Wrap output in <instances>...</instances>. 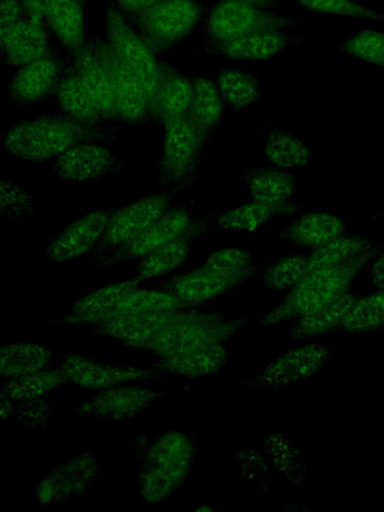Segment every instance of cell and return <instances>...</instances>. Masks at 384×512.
<instances>
[{
	"mask_svg": "<svg viewBox=\"0 0 384 512\" xmlns=\"http://www.w3.org/2000/svg\"><path fill=\"white\" fill-rule=\"evenodd\" d=\"M86 37L110 79L119 121L130 125L150 123L149 102L138 78L92 26Z\"/></svg>",
	"mask_w": 384,
	"mask_h": 512,
	"instance_id": "30bf717a",
	"label": "cell"
},
{
	"mask_svg": "<svg viewBox=\"0 0 384 512\" xmlns=\"http://www.w3.org/2000/svg\"><path fill=\"white\" fill-rule=\"evenodd\" d=\"M227 359L224 344H208L158 356L151 366L165 374L199 378L220 371L226 365Z\"/></svg>",
	"mask_w": 384,
	"mask_h": 512,
	"instance_id": "4316f807",
	"label": "cell"
},
{
	"mask_svg": "<svg viewBox=\"0 0 384 512\" xmlns=\"http://www.w3.org/2000/svg\"><path fill=\"white\" fill-rule=\"evenodd\" d=\"M213 81L223 101L237 113L257 105L263 95L259 77L245 70H220Z\"/></svg>",
	"mask_w": 384,
	"mask_h": 512,
	"instance_id": "8d00e7d4",
	"label": "cell"
},
{
	"mask_svg": "<svg viewBox=\"0 0 384 512\" xmlns=\"http://www.w3.org/2000/svg\"><path fill=\"white\" fill-rule=\"evenodd\" d=\"M304 22L303 17L267 12L244 2L217 0L204 18L201 39L203 44H215L253 33L292 28Z\"/></svg>",
	"mask_w": 384,
	"mask_h": 512,
	"instance_id": "52a82bcc",
	"label": "cell"
},
{
	"mask_svg": "<svg viewBox=\"0 0 384 512\" xmlns=\"http://www.w3.org/2000/svg\"><path fill=\"white\" fill-rule=\"evenodd\" d=\"M69 57L57 45L44 56L22 65L9 81L6 101L24 107L55 94Z\"/></svg>",
	"mask_w": 384,
	"mask_h": 512,
	"instance_id": "4fadbf2b",
	"label": "cell"
},
{
	"mask_svg": "<svg viewBox=\"0 0 384 512\" xmlns=\"http://www.w3.org/2000/svg\"><path fill=\"white\" fill-rule=\"evenodd\" d=\"M197 178H191L179 185L166 187L149 196L121 204L100 240L85 256L84 264L94 265L114 249L133 239L160 217L170 207L176 195L190 187Z\"/></svg>",
	"mask_w": 384,
	"mask_h": 512,
	"instance_id": "8992f818",
	"label": "cell"
},
{
	"mask_svg": "<svg viewBox=\"0 0 384 512\" xmlns=\"http://www.w3.org/2000/svg\"><path fill=\"white\" fill-rule=\"evenodd\" d=\"M45 19L58 43L72 55L85 40L83 0H42Z\"/></svg>",
	"mask_w": 384,
	"mask_h": 512,
	"instance_id": "f1b7e54d",
	"label": "cell"
},
{
	"mask_svg": "<svg viewBox=\"0 0 384 512\" xmlns=\"http://www.w3.org/2000/svg\"><path fill=\"white\" fill-rule=\"evenodd\" d=\"M217 216L216 212H211L196 219L185 232L143 257L137 266L136 278L142 282L181 266L189 257L196 241L210 230Z\"/></svg>",
	"mask_w": 384,
	"mask_h": 512,
	"instance_id": "603a6c76",
	"label": "cell"
},
{
	"mask_svg": "<svg viewBox=\"0 0 384 512\" xmlns=\"http://www.w3.org/2000/svg\"><path fill=\"white\" fill-rule=\"evenodd\" d=\"M255 264L251 252L238 248H225L210 254L201 265L220 272L238 273Z\"/></svg>",
	"mask_w": 384,
	"mask_h": 512,
	"instance_id": "bcb514c9",
	"label": "cell"
},
{
	"mask_svg": "<svg viewBox=\"0 0 384 512\" xmlns=\"http://www.w3.org/2000/svg\"><path fill=\"white\" fill-rule=\"evenodd\" d=\"M360 298L359 293L348 291L331 302L295 318L288 331L287 341L297 342L332 332Z\"/></svg>",
	"mask_w": 384,
	"mask_h": 512,
	"instance_id": "f546056e",
	"label": "cell"
},
{
	"mask_svg": "<svg viewBox=\"0 0 384 512\" xmlns=\"http://www.w3.org/2000/svg\"><path fill=\"white\" fill-rule=\"evenodd\" d=\"M140 283L141 281L134 275L128 279L101 287L77 300L65 315L51 318L40 323L39 326H91L99 322L102 316L122 297L137 290Z\"/></svg>",
	"mask_w": 384,
	"mask_h": 512,
	"instance_id": "d4e9b609",
	"label": "cell"
},
{
	"mask_svg": "<svg viewBox=\"0 0 384 512\" xmlns=\"http://www.w3.org/2000/svg\"><path fill=\"white\" fill-rule=\"evenodd\" d=\"M165 394V391L146 386H116L100 390L89 401L77 405L73 412L102 420L126 421L138 417Z\"/></svg>",
	"mask_w": 384,
	"mask_h": 512,
	"instance_id": "ac0fdd59",
	"label": "cell"
},
{
	"mask_svg": "<svg viewBox=\"0 0 384 512\" xmlns=\"http://www.w3.org/2000/svg\"><path fill=\"white\" fill-rule=\"evenodd\" d=\"M52 351L45 345L31 341L3 343L0 348V372L11 378L48 369Z\"/></svg>",
	"mask_w": 384,
	"mask_h": 512,
	"instance_id": "d590c367",
	"label": "cell"
},
{
	"mask_svg": "<svg viewBox=\"0 0 384 512\" xmlns=\"http://www.w3.org/2000/svg\"><path fill=\"white\" fill-rule=\"evenodd\" d=\"M241 178L253 200L265 203L288 201L299 183L297 175L271 164L246 167Z\"/></svg>",
	"mask_w": 384,
	"mask_h": 512,
	"instance_id": "4dcf8cb0",
	"label": "cell"
},
{
	"mask_svg": "<svg viewBox=\"0 0 384 512\" xmlns=\"http://www.w3.org/2000/svg\"><path fill=\"white\" fill-rule=\"evenodd\" d=\"M307 275V256L291 255L270 262L262 272L266 289H291Z\"/></svg>",
	"mask_w": 384,
	"mask_h": 512,
	"instance_id": "b9f144b4",
	"label": "cell"
},
{
	"mask_svg": "<svg viewBox=\"0 0 384 512\" xmlns=\"http://www.w3.org/2000/svg\"><path fill=\"white\" fill-rule=\"evenodd\" d=\"M159 80L150 123L163 124L170 118L189 112L193 89L189 78L163 59H160Z\"/></svg>",
	"mask_w": 384,
	"mask_h": 512,
	"instance_id": "83f0119b",
	"label": "cell"
},
{
	"mask_svg": "<svg viewBox=\"0 0 384 512\" xmlns=\"http://www.w3.org/2000/svg\"><path fill=\"white\" fill-rule=\"evenodd\" d=\"M349 222L332 212L312 210L279 229L275 237L293 247H316L347 233Z\"/></svg>",
	"mask_w": 384,
	"mask_h": 512,
	"instance_id": "cb8c5ba5",
	"label": "cell"
},
{
	"mask_svg": "<svg viewBox=\"0 0 384 512\" xmlns=\"http://www.w3.org/2000/svg\"><path fill=\"white\" fill-rule=\"evenodd\" d=\"M295 2L306 10L328 15L351 17L354 19H384L383 14L368 9L356 0H295Z\"/></svg>",
	"mask_w": 384,
	"mask_h": 512,
	"instance_id": "f6af8a7d",
	"label": "cell"
},
{
	"mask_svg": "<svg viewBox=\"0 0 384 512\" xmlns=\"http://www.w3.org/2000/svg\"><path fill=\"white\" fill-rule=\"evenodd\" d=\"M335 47L350 55L384 67V33L363 29L353 36L341 40Z\"/></svg>",
	"mask_w": 384,
	"mask_h": 512,
	"instance_id": "7bdbcfd3",
	"label": "cell"
},
{
	"mask_svg": "<svg viewBox=\"0 0 384 512\" xmlns=\"http://www.w3.org/2000/svg\"><path fill=\"white\" fill-rule=\"evenodd\" d=\"M26 16L21 0H1L0 26L9 25Z\"/></svg>",
	"mask_w": 384,
	"mask_h": 512,
	"instance_id": "7dc6e473",
	"label": "cell"
},
{
	"mask_svg": "<svg viewBox=\"0 0 384 512\" xmlns=\"http://www.w3.org/2000/svg\"><path fill=\"white\" fill-rule=\"evenodd\" d=\"M123 166L122 157L111 146L82 143L57 156L52 168L62 179L96 183L119 174Z\"/></svg>",
	"mask_w": 384,
	"mask_h": 512,
	"instance_id": "2e32d148",
	"label": "cell"
},
{
	"mask_svg": "<svg viewBox=\"0 0 384 512\" xmlns=\"http://www.w3.org/2000/svg\"><path fill=\"white\" fill-rule=\"evenodd\" d=\"M332 353L330 346L319 343L296 346L241 380V385L249 389H275L304 381L326 366Z\"/></svg>",
	"mask_w": 384,
	"mask_h": 512,
	"instance_id": "7c38bea8",
	"label": "cell"
},
{
	"mask_svg": "<svg viewBox=\"0 0 384 512\" xmlns=\"http://www.w3.org/2000/svg\"><path fill=\"white\" fill-rule=\"evenodd\" d=\"M120 11L125 15L136 14L151 8L164 0H114Z\"/></svg>",
	"mask_w": 384,
	"mask_h": 512,
	"instance_id": "c3c4849f",
	"label": "cell"
},
{
	"mask_svg": "<svg viewBox=\"0 0 384 512\" xmlns=\"http://www.w3.org/2000/svg\"><path fill=\"white\" fill-rule=\"evenodd\" d=\"M371 282L377 289H384V251L373 259Z\"/></svg>",
	"mask_w": 384,
	"mask_h": 512,
	"instance_id": "681fc988",
	"label": "cell"
},
{
	"mask_svg": "<svg viewBox=\"0 0 384 512\" xmlns=\"http://www.w3.org/2000/svg\"><path fill=\"white\" fill-rule=\"evenodd\" d=\"M58 368L69 384L88 390H104L134 382L157 380L165 375L152 366L143 368L103 364L75 353L66 354Z\"/></svg>",
	"mask_w": 384,
	"mask_h": 512,
	"instance_id": "9a60e30c",
	"label": "cell"
},
{
	"mask_svg": "<svg viewBox=\"0 0 384 512\" xmlns=\"http://www.w3.org/2000/svg\"><path fill=\"white\" fill-rule=\"evenodd\" d=\"M119 206L87 213L49 239L44 257L53 262H67L87 256L104 234Z\"/></svg>",
	"mask_w": 384,
	"mask_h": 512,
	"instance_id": "e0dca14e",
	"label": "cell"
},
{
	"mask_svg": "<svg viewBox=\"0 0 384 512\" xmlns=\"http://www.w3.org/2000/svg\"><path fill=\"white\" fill-rule=\"evenodd\" d=\"M84 1V0H83Z\"/></svg>",
	"mask_w": 384,
	"mask_h": 512,
	"instance_id": "f5cc1de1",
	"label": "cell"
},
{
	"mask_svg": "<svg viewBox=\"0 0 384 512\" xmlns=\"http://www.w3.org/2000/svg\"><path fill=\"white\" fill-rule=\"evenodd\" d=\"M269 164L293 170L309 164L312 153L304 140L294 133L278 128L274 123L258 127Z\"/></svg>",
	"mask_w": 384,
	"mask_h": 512,
	"instance_id": "1f68e13d",
	"label": "cell"
},
{
	"mask_svg": "<svg viewBox=\"0 0 384 512\" xmlns=\"http://www.w3.org/2000/svg\"><path fill=\"white\" fill-rule=\"evenodd\" d=\"M194 211L193 201L169 207L133 239L95 263L90 271L95 272L124 261L142 259L185 232L196 220Z\"/></svg>",
	"mask_w": 384,
	"mask_h": 512,
	"instance_id": "8fae6325",
	"label": "cell"
},
{
	"mask_svg": "<svg viewBox=\"0 0 384 512\" xmlns=\"http://www.w3.org/2000/svg\"><path fill=\"white\" fill-rule=\"evenodd\" d=\"M59 368L7 378L1 388V395L11 402H29L41 399L45 394L68 385Z\"/></svg>",
	"mask_w": 384,
	"mask_h": 512,
	"instance_id": "ab89813d",
	"label": "cell"
},
{
	"mask_svg": "<svg viewBox=\"0 0 384 512\" xmlns=\"http://www.w3.org/2000/svg\"><path fill=\"white\" fill-rule=\"evenodd\" d=\"M71 56L77 73L101 118L107 121H119L110 79L87 37L82 46Z\"/></svg>",
	"mask_w": 384,
	"mask_h": 512,
	"instance_id": "484cf974",
	"label": "cell"
},
{
	"mask_svg": "<svg viewBox=\"0 0 384 512\" xmlns=\"http://www.w3.org/2000/svg\"><path fill=\"white\" fill-rule=\"evenodd\" d=\"M55 94L66 117L86 125H99L103 121L77 73L71 55Z\"/></svg>",
	"mask_w": 384,
	"mask_h": 512,
	"instance_id": "836d02e7",
	"label": "cell"
},
{
	"mask_svg": "<svg viewBox=\"0 0 384 512\" xmlns=\"http://www.w3.org/2000/svg\"><path fill=\"white\" fill-rule=\"evenodd\" d=\"M0 209L3 219L20 223L32 216L34 202L24 188L3 179L1 181Z\"/></svg>",
	"mask_w": 384,
	"mask_h": 512,
	"instance_id": "ee69618b",
	"label": "cell"
},
{
	"mask_svg": "<svg viewBox=\"0 0 384 512\" xmlns=\"http://www.w3.org/2000/svg\"><path fill=\"white\" fill-rule=\"evenodd\" d=\"M1 61L22 66L53 50L57 41L45 20L27 15L9 25L1 26Z\"/></svg>",
	"mask_w": 384,
	"mask_h": 512,
	"instance_id": "ffe728a7",
	"label": "cell"
},
{
	"mask_svg": "<svg viewBox=\"0 0 384 512\" xmlns=\"http://www.w3.org/2000/svg\"><path fill=\"white\" fill-rule=\"evenodd\" d=\"M258 272L257 263L238 273L220 272L200 265L157 283L155 288L174 295L190 307H199L207 300L234 290Z\"/></svg>",
	"mask_w": 384,
	"mask_h": 512,
	"instance_id": "5bb4252c",
	"label": "cell"
},
{
	"mask_svg": "<svg viewBox=\"0 0 384 512\" xmlns=\"http://www.w3.org/2000/svg\"><path fill=\"white\" fill-rule=\"evenodd\" d=\"M207 11L199 0H164L147 10L124 16L156 54L172 48L194 32Z\"/></svg>",
	"mask_w": 384,
	"mask_h": 512,
	"instance_id": "5b68a950",
	"label": "cell"
},
{
	"mask_svg": "<svg viewBox=\"0 0 384 512\" xmlns=\"http://www.w3.org/2000/svg\"><path fill=\"white\" fill-rule=\"evenodd\" d=\"M187 77L193 89L189 113L207 143L222 121L224 101L213 79L200 76L196 72L188 73Z\"/></svg>",
	"mask_w": 384,
	"mask_h": 512,
	"instance_id": "e575fe53",
	"label": "cell"
},
{
	"mask_svg": "<svg viewBox=\"0 0 384 512\" xmlns=\"http://www.w3.org/2000/svg\"><path fill=\"white\" fill-rule=\"evenodd\" d=\"M101 464L90 452L79 453L47 473L36 485L41 505L60 502L85 493L97 478Z\"/></svg>",
	"mask_w": 384,
	"mask_h": 512,
	"instance_id": "d6986e66",
	"label": "cell"
},
{
	"mask_svg": "<svg viewBox=\"0 0 384 512\" xmlns=\"http://www.w3.org/2000/svg\"><path fill=\"white\" fill-rule=\"evenodd\" d=\"M368 218L379 219L384 221V211H376L368 215Z\"/></svg>",
	"mask_w": 384,
	"mask_h": 512,
	"instance_id": "816d5d0a",
	"label": "cell"
},
{
	"mask_svg": "<svg viewBox=\"0 0 384 512\" xmlns=\"http://www.w3.org/2000/svg\"><path fill=\"white\" fill-rule=\"evenodd\" d=\"M303 37L279 31L258 32L232 40L215 43L190 45L191 53L205 56H218L227 59H268L286 50L291 45L300 44Z\"/></svg>",
	"mask_w": 384,
	"mask_h": 512,
	"instance_id": "44dd1931",
	"label": "cell"
},
{
	"mask_svg": "<svg viewBox=\"0 0 384 512\" xmlns=\"http://www.w3.org/2000/svg\"><path fill=\"white\" fill-rule=\"evenodd\" d=\"M188 308L194 307L186 305L168 292L156 288L153 290L137 289L117 301L114 306L102 316L99 322L142 313L175 311Z\"/></svg>",
	"mask_w": 384,
	"mask_h": 512,
	"instance_id": "f35d334b",
	"label": "cell"
},
{
	"mask_svg": "<svg viewBox=\"0 0 384 512\" xmlns=\"http://www.w3.org/2000/svg\"><path fill=\"white\" fill-rule=\"evenodd\" d=\"M130 449L139 462L140 498L155 506L176 492L192 472L197 440L188 433L173 430L151 439L137 438Z\"/></svg>",
	"mask_w": 384,
	"mask_h": 512,
	"instance_id": "7a4b0ae2",
	"label": "cell"
},
{
	"mask_svg": "<svg viewBox=\"0 0 384 512\" xmlns=\"http://www.w3.org/2000/svg\"><path fill=\"white\" fill-rule=\"evenodd\" d=\"M107 42L141 83L150 107L156 99L160 79V58L137 34L114 0H108L104 15Z\"/></svg>",
	"mask_w": 384,
	"mask_h": 512,
	"instance_id": "9c48e42d",
	"label": "cell"
},
{
	"mask_svg": "<svg viewBox=\"0 0 384 512\" xmlns=\"http://www.w3.org/2000/svg\"><path fill=\"white\" fill-rule=\"evenodd\" d=\"M249 323V318H231L203 306L178 310L144 352L163 356L208 344H225Z\"/></svg>",
	"mask_w": 384,
	"mask_h": 512,
	"instance_id": "277c9868",
	"label": "cell"
},
{
	"mask_svg": "<svg viewBox=\"0 0 384 512\" xmlns=\"http://www.w3.org/2000/svg\"><path fill=\"white\" fill-rule=\"evenodd\" d=\"M303 208L301 202L265 203L254 200L221 212L215 221L217 228L226 231H253L274 218L294 215Z\"/></svg>",
	"mask_w": 384,
	"mask_h": 512,
	"instance_id": "d6a6232c",
	"label": "cell"
},
{
	"mask_svg": "<svg viewBox=\"0 0 384 512\" xmlns=\"http://www.w3.org/2000/svg\"><path fill=\"white\" fill-rule=\"evenodd\" d=\"M177 311L117 317L91 325V332L98 337H109L128 349L144 351Z\"/></svg>",
	"mask_w": 384,
	"mask_h": 512,
	"instance_id": "7402d4cb",
	"label": "cell"
},
{
	"mask_svg": "<svg viewBox=\"0 0 384 512\" xmlns=\"http://www.w3.org/2000/svg\"><path fill=\"white\" fill-rule=\"evenodd\" d=\"M231 1H238V2H244L250 5H253L255 7L261 8V9H275L279 7L278 0H231Z\"/></svg>",
	"mask_w": 384,
	"mask_h": 512,
	"instance_id": "f907efd6",
	"label": "cell"
},
{
	"mask_svg": "<svg viewBox=\"0 0 384 512\" xmlns=\"http://www.w3.org/2000/svg\"><path fill=\"white\" fill-rule=\"evenodd\" d=\"M162 125L164 144L157 161V185L160 189L198 177V166L206 144L189 112L170 118Z\"/></svg>",
	"mask_w": 384,
	"mask_h": 512,
	"instance_id": "ba28073f",
	"label": "cell"
},
{
	"mask_svg": "<svg viewBox=\"0 0 384 512\" xmlns=\"http://www.w3.org/2000/svg\"><path fill=\"white\" fill-rule=\"evenodd\" d=\"M377 245L362 234L345 233L325 244L310 248V253L307 255V274L343 263Z\"/></svg>",
	"mask_w": 384,
	"mask_h": 512,
	"instance_id": "74e56055",
	"label": "cell"
},
{
	"mask_svg": "<svg viewBox=\"0 0 384 512\" xmlns=\"http://www.w3.org/2000/svg\"><path fill=\"white\" fill-rule=\"evenodd\" d=\"M383 251L384 247L378 244L343 263L308 273L279 305L260 318L258 324L269 326L295 319L331 302L348 292L358 272Z\"/></svg>",
	"mask_w": 384,
	"mask_h": 512,
	"instance_id": "3957f363",
	"label": "cell"
},
{
	"mask_svg": "<svg viewBox=\"0 0 384 512\" xmlns=\"http://www.w3.org/2000/svg\"><path fill=\"white\" fill-rule=\"evenodd\" d=\"M115 125H86L64 114H48L13 125L4 138V148L19 160L43 162L55 159L82 143H101L113 147L118 133Z\"/></svg>",
	"mask_w": 384,
	"mask_h": 512,
	"instance_id": "6da1fadb",
	"label": "cell"
},
{
	"mask_svg": "<svg viewBox=\"0 0 384 512\" xmlns=\"http://www.w3.org/2000/svg\"><path fill=\"white\" fill-rule=\"evenodd\" d=\"M381 330H384V289L361 297L332 332L373 333Z\"/></svg>",
	"mask_w": 384,
	"mask_h": 512,
	"instance_id": "60d3db41",
	"label": "cell"
}]
</instances>
